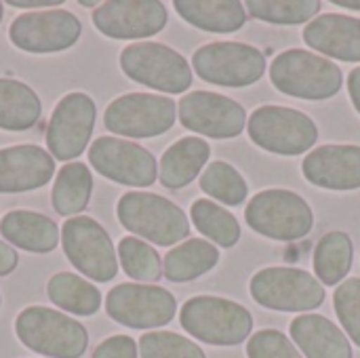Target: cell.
<instances>
[{
	"label": "cell",
	"instance_id": "28",
	"mask_svg": "<svg viewBox=\"0 0 360 358\" xmlns=\"http://www.w3.org/2000/svg\"><path fill=\"white\" fill-rule=\"evenodd\" d=\"M354 247L346 232H327L314 249V272L327 287L340 285L352 268Z\"/></svg>",
	"mask_w": 360,
	"mask_h": 358
},
{
	"label": "cell",
	"instance_id": "16",
	"mask_svg": "<svg viewBox=\"0 0 360 358\" xmlns=\"http://www.w3.org/2000/svg\"><path fill=\"white\" fill-rule=\"evenodd\" d=\"M95 101L86 93L65 95L46 127V146L57 160H72L84 152L95 127Z\"/></svg>",
	"mask_w": 360,
	"mask_h": 358
},
{
	"label": "cell",
	"instance_id": "33",
	"mask_svg": "<svg viewBox=\"0 0 360 358\" xmlns=\"http://www.w3.org/2000/svg\"><path fill=\"white\" fill-rule=\"evenodd\" d=\"M118 260L127 276L143 285L158 281L162 274V260L156 249L135 236H124L118 243Z\"/></svg>",
	"mask_w": 360,
	"mask_h": 358
},
{
	"label": "cell",
	"instance_id": "20",
	"mask_svg": "<svg viewBox=\"0 0 360 358\" xmlns=\"http://www.w3.org/2000/svg\"><path fill=\"white\" fill-rule=\"evenodd\" d=\"M304 40L310 49L340 59L360 61V19L350 15L325 13L304 27Z\"/></svg>",
	"mask_w": 360,
	"mask_h": 358
},
{
	"label": "cell",
	"instance_id": "36",
	"mask_svg": "<svg viewBox=\"0 0 360 358\" xmlns=\"http://www.w3.org/2000/svg\"><path fill=\"white\" fill-rule=\"evenodd\" d=\"M249 358H304L297 346L276 329H262L257 331L247 344Z\"/></svg>",
	"mask_w": 360,
	"mask_h": 358
},
{
	"label": "cell",
	"instance_id": "37",
	"mask_svg": "<svg viewBox=\"0 0 360 358\" xmlns=\"http://www.w3.org/2000/svg\"><path fill=\"white\" fill-rule=\"evenodd\" d=\"M139 346L129 335H112L103 340L91 358H137Z\"/></svg>",
	"mask_w": 360,
	"mask_h": 358
},
{
	"label": "cell",
	"instance_id": "4",
	"mask_svg": "<svg viewBox=\"0 0 360 358\" xmlns=\"http://www.w3.org/2000/svg\"><path fill=\"white\" fill-rule=\"evenodd\" d=\"M124 230L158 245L171 247L190 234L186 213L165 196L150 192H127L116 207Z\"/></svg>",
	"mask_w": 360,
	"mask_h": 358
},
{
	"label": "cell",
	"instance_id": "42",
	"mask_svg": "<svg viewBox=\"0 0 360 358\" xmlns=\"http://www.w3.org/2000/svg\"><path fill=\"white\" fill-rule=\"evenodd\" d=\"M0 21H2V2H0Z\"/></svg>",
	"mask_w": 360,
	"mask_h": 358
},
{
	"label": "cell",
	"instance_id": "10",
	"mask_svg": "<svg viewBox=\"0 0 360 358\" xmlns=\"http://www.w3.org/2000/svg\"><path fill=\"white\" fill-rule=\"evenodd\" d=\"M61 243L70 264L86 279L108 283L118 274L116 249L110 234L93 217L76 215L61 228Z\"/></svg>",
	"mask_w": 360,
	"mask_h": 358
},
{
	"label": "cell",
	"instance_id": "39",
	"mask_svg": "<svg viewBox=\"0 0 360 358\" xmlns=\"http://www.w3.org/2000/svg\"><path fill=\"white\" fill-rule=\"evenodd\" d=\"M348 93H350V99H352L356 112L360 114V65L348 74Z\"/></svg>",
	"mask_w": 360,
	"mask_h": 358
},
{
	"label": "cell",
	"instance_id": "29",
	"mask_svg": "<svg viewBox=\"0 0 360 358\" xmlns=\"http://www.w3.org/2000/svg\"><path fill=\"white\" fill-rule=\"evenodd\" d=\"M93 192V177L86 165L68 162L53 186V207L59 215H76L86 209Z\"/></svg>",
	"mask_w": 360,
	"mask_h": 358
},
{
	"label": "cell",
	"instance_id": "3",
	"mask_svg": "<svg viewBox=\"0 0 360 358\" xmlns=\"http://www.w3.org/2000/svg\"><path fill=\"white\" fill-rule=\"evenodd\" d=\"M15 333L25 348L49 358H80L89 346V333L78 321L44 306L25 308L15 321Z\"/></svg>",
	"mask_w": 360,
	"mask_h": 358
},
{
	"label": "cell",
	"instance_id": "22",
	"mask_svg": "<svg viewBox=\"0 0 360 358\" xmlns=\"http://www.w3.org/2000/svg\"><path fill=\"white\" fill-rule=\"evenodd\" d=\"M0 234L15 247L32 253H51L59 243L53 219L34 211H11L0 222Z\"/></svg>",
	"mask_w": 360,
	"mask_h": 358
},
{
	"label": "cell",
	"instance_id": "1",
	"mask_svg": "<svg viewBox=\"0 0 360 358\" xmlns=\"http://www.w3.org/2000/svg\"><path fill=\"white\" fill-rule=\"evenodd\" d=\"M270 78L283 95L310 101L331 99L344 84L338 63L306 49H289L276 55L270 65Z\"/></svg>",
	"mask_w": 360,
	"mask_h": 358
},
{
	"label": "cell",
	"instance_id": "24",
	"mask_svg": "<svg viewBox=\"0 0 360 358\" xmlns=\"http://www.w3.org/2000/svg\"><path fill=\"white\" fill-rule=\"evenodd\" d=\"M211 148L200 137H181L160 158V184L169 190H179L198 177L209 162Z\"/></svg>",
	"mask_w": 360,
	"mask_h": 358
},
{
	"label": "cell",
	"instance_id": "14",
	"mask_svg": "<svg viewBox=\"0 0 360 358\" xmlns=\"http://www.w3.org/2000/svg\"><path fill=\"white\" fill-rule=\"evenodd\" d=\"M93 169L116 184L148 188L156 181V158L146 148L118 137H97L89 148Z\"/></svg>",
	"mask_w": 360,
	"mask_h": 358
},
{
	"label": "cell",
	"instance_id": "21",
	"mask_svg": "<svg viewBox=\"0 0 360 358\" xmlns=\"http://www.w3.org/2000/svg\"><path fill=\"white\" fill-rule=\"evenodd\" d=\"M293 344L306 358H352V346L344 331L321 314H302L291 321Z\"/></svg>",
	"mask_w": 360,
	"mask_h": 358
},
{
	"label": "cell",
	"instance_id": "27",
	"mask_svg": "<svg viewBox=\"0 0 360 358\" xmlns=\"http://www.w3.org/2000/svg\"><path fill=\"white\" fill-rule=\"evenodd\" d=\"M46 293L57 308L76 317H93L101 306L99 289L72 272L55 274L46 285Z\"/></svg>",
	"mask_w": 360,
	"mask_h": 358
},
{
	"label": "cell",
	"instance_id": "30",
	"mask_svg": "<svg viewBox=\"0 0 360 358\" xmlns=\"http://www.w3.org/2000/svg\"><path fill=\"white\" fill-rule=\"evenodd\" d=\"M190 213H192V224L196 226V230L209 241H213L215 245L230 249L240 241L238 219L224 207L215 205L213 200L198 198L192 205Z\"/></svg>",
	"mask_w": 360,
	"mask_h": 358
},
{
	"label": "cell",
	"instance_id": "35",
	"mask_svg": "<svg viewBox=\"0 0 360 358\" xmlns=\"http://www.w3.org/2000/svg\"><path fill=\"white\" fill-rule=\"evenodd\" d=\"M333 306L344 331L360 348V279H348L335 289Z\"/></svg>",
	"mask_w": 360,
	"mask_h": 358
},
{
	"label": "cell",
	"instance_id": "13",
	"mask_svg": "<svg viewBox=\"0 0 360 358\" xmlns=\"http://www.w3.org/2000/svg\"><path fill=\"white\" fill-rule=\"evenodd\" d=\"M177 114L186 129L213 139L238 137L247 127L245 108L238 101L211 91H192L184 95Z\"/></svg>",
	"mask_w": 360,
	"mask_h": 358
},
{
	"label": "cell",
	"instance_id": "8",
	"mask_svg": "<svg viewBox=\"0 0 360 358\" xmlns=\"http://www.w3.org/2000/svg\"><path fill=\"white\" fill-rule=\"evenodd\" d=\"M120 68L131 80L171 95L188 91L194 80L184 55L160 42L129 44L120 53Z\"/></svg>",
	"mask_w": 360,
	"mask_h": 358
},
{
	"label": "cell",
	"instance_id": "25",
	"mask_svg": "<svg viewBox=\"0 0 360 358\" xmlns=\"http://www.w3.org/2000/svg\"><path fill=\"white\" fill-rule=\"evenodd\" d=\"M219 262V249L209 241L190 238L165 255L162 272L171 283H190L213 270Z\"/></svg>",
	"mask_w": 360,
	"mask_h": 358
},
{
	"label": "cell",
	"instance_id": "12",
	"mask_svg": "<svg viewBox=\"0 0 360 358\" xmlns=\"http://www.w3.org/2000/svg\"><path fill=\"white\" fill-rule=\"evenodd\" d=\"M105 312L118 325L131 329H156L175 319L177 302L158 285L124 283L108 293Z\"/></svg>",
	"mask_w": 360,
	"mask_h": 358
},
{
	"label": "cell",
	"instance_id": "19",
	"mask_svg": "<svg viewBox=\"0 0 360 358\" xmlns=\"http://www.w3.org/2000/svg\"><path fill=\"white\" fill-rule=\"evenodd\" d=\"M55 175V160L46 150L23 143L0 150V194L30 192L49 184Z\"/></svg>",
	"mask_w": 360,
	"mask_h": 358
},
{
	"label": "cell",
	"instance_id": "7",
	"mask_svg": "<svg viewBox=\"0 0 360 358\" xmlns=\"http://www.w3.org/2000/svg\"><path fill=\"white\" fill-rule=\"evenodd\" d=\"M253 300L278 312H310L323 306L325 287L302 268H264L251 279Z\"/></svg>",
	"mask_w": 360,
	"mask_h": 358
},
{
	"label": "cell",
	"instance_id": "32",
	"mask_svg": "<svg viewBox=\"0 0 360 358\" xmlns=\"http://www.w3.org/2000/svg\"><path fill=\"white\" fill-rule=\"evenodd\" d=\"M200 190L228 207L243 205L249 194L245 177L230 162L224 160H215L202 171Z\"/></svg>",
	"mask_w": 360,
	"mask_h": 358
},
{
	"label": "cell",
	"instance_id": "31",
	"mask_svg": "<svg viewBox=\"0 0 360 358\" xmlns=\"http://www.w3.org/2000/svg\"><path fill=\"white\" fill-rule=\"evenodd\" d=\"M319 0H249L245 2V8L251 17L268 23H281V25H297V23H310L314 17H319L321 11Z\"/></svg>",
	"mask_w": 360,
	"mask_h": 358
},
{
	"label": "cell",
	"instance_id": "15",
	"mask_svg": "<svg viewBox=\"0 0 360 358\" xmlns=\"http://www.w3.org/2000/svg\"><path fill=\"white\" fill-rule=\"evenodd\" d=\"M80 19L63 8L23 13L8 27L11 42L27 53L65 51L80 38Z\"/></svg>",
	"mask_w": 360,
	"mask_h": 358
},
{
	"label": "cell",
	"instance_id": "9",
	"mask_svg": "<svg viewBox=\"0 0 360 358\" xmlns=\"http://www.w3.org/2000/svg\"><path fill=\"white\" fill-rule=\"evenodd\" d=\"M198 78L219 87H249L266 72V55L247 42H211L192 57Z\"/></svg>",
	"mask_w": 360,
	"mask_h": 358
},
{
	"label": "cell",
	"instance_id": "6",
	"mask_svg": "<svg viewBox=\"0 0 360 358\" xmlns=\"http://www.w3.org/2000/svg\"><path fill=\"white\" fill-rule=\"evenodd\" d=\"M247 131L255 146L281 156L304 154L319 139L316 122L308 114L287 106L257 108L249 118Z\"/></svg>",
	"mask_w": 360,
	"mask_h": 358
},
{
	"label": "cell",
	"instance_id": "38",
	"mask_svg": "<svg viewBox=\"0 0 360 358\" xmlns=\"http://www.w3.org/2000/svg\"><path fill=\"white\" fill-rule=\"evenodd\" d=\"M19 264V255L13 247H8L6 243H0V276L11 274Z\"/></svg>",
	"mask_w": 360,
	"mask_h": 358
},
{
	"label": "cell",
	"instance_id": "18",
	"mask_svg": "<svg viewBox=\"0 0 360 358\" xmlns=\"http://www.w3.org/2000/svg\"><path fill=\"white\" fill-rule=\"evenodd\" d=\"M302 173L325 190H359L360 146H321L304 158Z\"/></svg>",
	"mask_w": 360,
	"mask_h": 358
},
{
	"label": "cell",
	"instance_id": "11",
	"mask_svg": "<svg viewBox=\"0 0 360 358\" xmlns=\"http://www.w3.org/2000/svg\"><path fill=\"white\" fill-rule=\"evenodd\" d=\"M175 118L177 106L171 97L129 93L108 106L103 114V124L116 135L146 139L167 133L175 124Z\"/></svg>",
	"mask_w": 360,
	"mask_h": 358
},
{
	"label": "cell",
	"instance_id": "26",
	"mask_svg": "<svg viewBox=\"0 0 360 358\" xmlns=\"http://www.w3.org/2000/svg\"><path fill=\"white\" fill-rule=\"evenodd\" d=\"M42 114L38 95L23 82L13 78H0V129L27 131Z\"/></svg>",
	"mask_w": 360,
	"mask_h": 358
},
{
	"label": "cell",
	"instance_id": "34",
	"mask_svg": "<svg viewBox=\"0 0 360 358\" xmlns=\"http://www.w3.org/2000/svg\"><path fill=\"white\" fill-rule=\"evenodd\" d=\"M141 358H207L202 348L192 340L171 333V331H152L139 340Z\"/></svg>",
	"mask_w": 360,
	"mask_h": 358
},
{
	"label": "cell",
	"instance_id": "23",
	"mask_svg": "<svg viewBox=\"0 0 360 358\" xmlns=\"http://www.w3.org/2000/svg\"><path fill=\"white\" fill-rule=\"evenodd\" d=\"M173 6L190 25L217 34L240 30L249 15L238 0H175Z\"/></svg>",
	"mask_w": 360,
	"mask_h": 358
},
{
	"label": "cell",
	"instance_id": "2",
	"mask_svg": "<svg viewBox=\"0 0 360 358\" xmlns=\"http://www.w3.org/2000/svg\"><path fill=\"white\" fill-rule=\"evenodd\" d=\"M179 323L192 338L211 346H238L253 331V317L245 306L215 295L188 300Z\"/></svg>",
	"mask_w": 360,
	"mask_h": 358
},
{
	"label": "cell",
	"instance_id": "5",
	"mask_svg": "<svg viewBox=\"0 0 360 358\" xmlns=\"http://www.w3.org/2000/svg\"><path fill=\"white\" fill-rule=\"evenodd\" d=\"M251 230L272 241H300L306 238L314 226L310 205L291 190H264L255 194L245 211Z\"/></svg>",
	"mask_w": 360,
	"mask_h": 358
},
{
	"label": "cell",
	"instance_id": "17",
	"mask_svg": "<svg viewBox=\"0 0 360 358\" xmlns=\"http://www.w3.org/2000/svg\"><path fill=\"white\" fill-rule=\"evenodd\" d=\"M167 21V8L158 0H108L93 11L95 27L116 40L150 38Z\"/></svg>",
	"mask_w": 360,
	"mask_h": 358
},
{
	"label": "cell",
	"instance_id": "40",
	"mask_svg": "<svg viewBox=\"0 0 360 358\" xmlns=\"http://www.w3.org/2000/svg\"><path fill=\"white\" fill-rule=\"evenodd\" d=\"M8 4L11 6H17V8H49V6H59L61 4V0H27V2H23V0H8Z\"/></svg>",
	"mask_w": 360,
	"mask_h": 358
},
{
	"label": "cell",
	"instance_id": "41",
	"mask_svg": "<svg viewBox=\"0 0 360 358\" xmlns=\"http://www.w3.org/2000/svg\"><path fill=\"white\" fill-rule=\"evenodd\" d=\"M335 6H342V8H352V11H360L359 0H333Z\"/></svg>",
	"mask_w": 360,
	"mask_h": 358
}]
</instances>
